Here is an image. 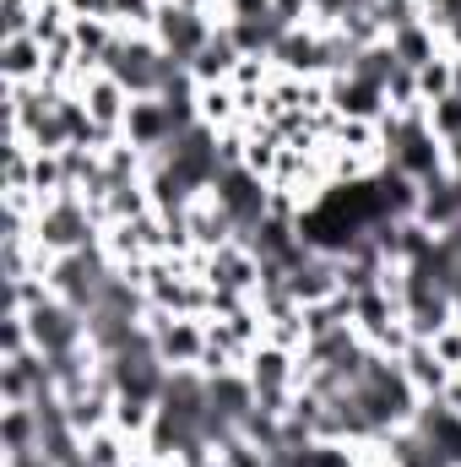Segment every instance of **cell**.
Returning <instances> with one entry per match:
<instances>
[{
	"instance_id": "obj_1",
	"label": "cell",
	"mask_w": 461,
	"mask_h": 467,
	"mask_svg": "<svg viewBox=\"0 0 461 467\" xmlns=\"http://www.w3.org/2000/svg\"><path fill=\"white\" fill-rule=\"evenodd\" d=\"M104 71L115 77L130 99H158V93L169 88V77H174V71H185V66H174V60L158 49V38H152V33H119V44L109 49Z\"/></svg>"
},
{
	"instance_id": "obj_2",
	"label": "cell",
	"mask_w": 461,
	"mask_h": 467,
	"mask_svg": "<svg viewBox=\"0 0 461 467\" xmlns=\"http://www.w3.org/2000/svg\"><path fill=\"white\" fill-rule=\"evenodd\" d=\"M33 239H38L49 255H71V250L98 244V239H104V223H98V213H93V202H87V196L60 191V196H49V202L38 207Z\"/></svg>"
},
{
	"instance_id": "obj_3",
	"label": "cell",
	"mask_w": 461,
	"mask_h": 467,
	"mask_svg": "<svg viewBox=\"0 0 461 467\" xmlns=\"http://www.w3.org/2000/svg\"><path fill=\"white\" fill-rule=\"evenodd\" d=\"M109 277H115V261H109L104 239H98V244H87V250L55 255V261H49V272H44L49 294H55V299H66V305H77L82 316H87V310H93V305L104 299Z\"/></svg>"
},
{
	"instance_id": "obj_4",
	"label": "cell",
	"mask_w": 461,
	"mask_h": 467,
	"mask_svg": "<svg viewBox=\"0 0 461 467\" xmlns=\"http://www.w3.org/2000/svg\"><path fill=\"white\" fill-rule=\"evenodd\" d=\"M141 327H147L152 348H158V358H163L169 369H201V358L212 348L207 316H169V310L152 305V310L141 316Z\"/></svg>"
},
{
	"instance_id": "obj_5",
	"label": "cell",
	"mask_w": 461,
	"mask_h": 467,
	"mask_svg": "<svg viewBox=\"0 0 461 467\" xmlns=\"http://www.w3.org/2000/svg\"><path fill=\"white\" fill-rule=\"evenodd\" d=\"M218 27H223V5H212V11H174V5H163L152 38H158V49H163L174 66H190V60L207 49V38H212Z\"/></svg>"
},
{
	"instance_id": "obj_6",
	"label": "cell",
	"mask_w": 461,
	"mask_h": 467,
	"mask_svg": "<svg viewBox=\"0 0 461 467\" xmlns=\"http://www.w3.org/2000/svg\"><path fill=\"white\" fill-rule=\"evenodd\" d=\"M27 332H33V348L44 353V358H60V353L82 348L87 343V316L77 310V305H66V299H44V305H33L27 310Z\"/></svg>"
},
{
	"instance_id": "obj_7",
	"label": "cell",
	"mask_w": 461,
	"mask_h": 467,
	"mask_svg": "<svg viewBox=\"0 0 461 467\" xmlns=\"http://www.w3.org/2000/svg\"><path fill=\"white\" fill-rule=\"evenodd\" d=\"M201 277H207L212 288H229V294L255 299L261 283H266V266H261V255H255L244 239H233V244H223V250L201 255Z\"/></svg>"
},
{
	"instance_id": "obj_8",
	"label": "cell",
	"mask_w": 461,
	"mask_h": 467,
	"mask_svg": "<svg viewBox=\"0 0 461 467\" xmlns=\"http://www.w3.org/2000/svg\"><path fill=\"white\" fill-rule=\"evenodd\" d=\"M212 196L229 207V218L239 223V239L271 213V185H266L261 174H250V169H223L218 185H212Z\"/></svg>"
},
{
	"instance_id": "obj_9",
	"label": "cell",
	"mask_w": 461,
	"mask_h": 467,
	"mask_svg": "<svg viewBox=\"0 0 461 467\" xmlns=\"http://www.w3.org/2000/svg\"><path fill=\"white\" fill-rule=\"evenodd\" d=\"M77 99H82V109H87V119H93V125L104 130V141L115 147L119 136H125V115H130V104H136V99H130V93L119 88L115 77H109V71L87 77V82L77 88Z\"/></svg>"
},
{
	"instance_id": "obj_10",
	"label": "cell",
	"mask_w": 461,
	"mask_h": 467,
	"mask_svg": "<svg viewBox=\"0 0 461 467\" xmlns=\"http://www.w3.org/2000/svg\"><path fill=\"white\" fill-rule=\"evenodd\" d=\"M174 136H179V125H174V115H169L163 99H136V104H130V115H125V141H130V147H141L147 158H158Z\"/></svg>"
},
{
	"instance_id": "obj_11",
	"label": "cell",
	"mask_w": 461,
	"mask_h": 467,
	"mask_svg": "<svg viewBox=\"0 0 461 467\" xmlns=\"http://www.w3.org/2000/svg\"><path fill=\"white\" fill-rule=\"evenodd\" d=\"M326 93H332V109L343 119H380L385 115V82H374V77H358V71L326 77Z\"/></svg>"
},
{
	"instance_id": "obj_12",
	"label": "cell",
	"mask_w": 461,
	"mask_h": 467,
	"mask_svg": "<svg viewBox=\"0 0 461 467\" xmlns=\"http://www.w3.org/2000/svg\"><path fill=\"white\" fill-rule=\"evenodd\" d=\"M288 294L293 305H326L332 294H343V272H337V255H321L310 250L293 272H288Z\"/></svg>"
},
{
	"instance_id": "obj_13",
	"label": "cell",
	"mask_w": 461,
	"mask_h": 467,
	"mask_svg": "<svg viewBox=\"0 0 461 467\" xmlns=\"http://www.w3.org/2000/svg\"><path fill=\"white\" fill-rule=\"evenodd\" d=\"M271 66L282 77H326L321 71V27H282V38L271 44Z\"/></svg>"
},
{
	"instance_id": "obj_14",
	"label": "cell",
	"mask_w": 461,
	"mask_h": 467,
	"mask_svg": "<svg viewBox=\"0 0 461 467\" xmlns=\"http://www.w3.org/2000/svg\"><path fill=\"white\" fill-rule=\"evenodd\" d=\"M413 430L435 446V457H440L446 467H461V413H451L440 397H424V408H418Z\"/></svg>"
},
{
	"instance_id": "obj_15",
	"label": "cell",
	"mask_w": 461,
	"mask_h": 467,
	"mask_svg": "<svg viewBox=\"0 0 461 467\" xmlns=\"http://www.w3.org/2000/svg\"><path fill=\"white\" fill-rule=\"evenodd\" d=\"M239 60H244V49L233 44L229 22H223V27H218V33L207 38V49H201V55H196V60H190L185 71L196 77V88H212V82H229V77H233V66H239Z\"/></svg>"
},
{
	"instance_id": "obj_16",
	"label": "cell",
	"mask_w": 461,
	"mask_h": 467,
	"mask_svg": "<svg viewBox=\"0 0 461 467\" xmlns=\"http://www.w3.org/2000/svg\"><path fill=\"white\" fill-rule=\"evenodd\" d=\"M0 71H5V82H44V71H49V49H44L33 33H22V38H0Z\"/></svg>"
},
{
	"instance_id": "obj_17",
	"label": "cell",
	"mask_w": 461,
	"mask_h": 467,
	"mask_svg": "<svg viewBox=\"0 0 461 467\" xmlns=\"http://www.w3.org/2000/svg\"><path fill=\"white\" fill-rule=\"evenodd\" d=\"M396 364L407 369V380H413V386H418L424 397H440V391L451 386V369H446V364L435 358V348H429L424 337H413V343H407V353H402Z\"/></svg>"
},
{
	"instance_id": "obj_18",
	"label": "cell",
	"mask_w": 461,
	"mask_h": 467,
	"mask_svg": "<svg viewBox=\"0 0 461 467\" xmlns=\"http://www.w3.org/2000/svg\"><path fill=\"white\" fill-rule=\"evenodd\" d=\"M391 49H396V60H402L407 71H424L429 60H440V55H446V38H440L429 22H413V27L391 33Z\"/></svg>"
},
{
	"instance_id": "obj_19",
	"label": "cell",
	"mask_w": 461,
	"mask_h": 467,
	"mask_svg": "<svg viewBox=\"0 0 461 467\" xmlns=\"http://www.w3.org/2000/svg\"><path fill=\"white\" fill-rule=\"evenodd\" d=\"M38 435H44V424H38L33 402L0 408V451H38Z\"/></svg>"
},
{
	"instance_id": "obj_20",
	"label": "cell",
	"mask_w": 461,
	"mask_h": 467,
	"mask_svg": "<svg viewBox=\"0 0 461 467\" xmlns=\"http://www.w3.org/2000/svg\"><path fill=\"white\" fill-rule=\"evenodd\" d=\"M196 115H201V125H212V130H229V125H244V115H239V93H233L229 82L196 88Z\"/></svg>"
},
{
	"instance_id": "obj_21",
	"label": "cell",
	"mask_w": 461,
	"mask_h": 467,
	"mask_svg": "<svg viewBox=\"0 0 461 467\" xmlns=\"http://www.w3.org/2000/svg\"><path fill=\"white\" fill-rule=\"evenodd\" d=\"M152 419H158V402H136V397H115V424L119 435L130 441V446H141L147 441V430H152Z\"/></svg>"
},
{
	"instance_id": "obj_22",
	"label": "cell",
	"mask_w": 461,
	"mask_h": 467,
	"mask_svg": "<svg viewBox=\"0 0 461 467\" xmlns=\"http://www.w3.org/2000/svg\"><path fill=\"white\" fill-rule=\"evenodd\" d=\"M158 11H163V0H109V22L119 33H152Z\"/></svg>"
},
{
	"instance_id": "obj_23",
	"label": "cell",
	"mask_w": 461,
	"mask_h": 467,
	"mask_svg": "<svg viewBox=\"0 0 461 467\" xmlns=\"http://www.w3.org/2000/svg\"><path fill=\"white\" fill-rule=\"evenodd\" d=\"M413 109H424V99H418V71L396 66V71L385 77V115H413Z\"/></svg>"
},
{
	"instance_id": "obj_24",
	"label": "cell",
	"mask_w": 461,
	"mask_h": 467,
	"mask_svg": "<svg viewBox=\"0 0 461 467\" xmlns=\"http://www.w3.org/2000/svg\"><path fill=\"white\" fill-rule=\"evenodd\" d=\"M271 82H277V66H271V55H244V60L233 66V77H229L233 93H266Z\"/></svg>"
},
{
	"instance_id": "obj_25",
	"label": "cell",
	"mask_w": 461,
	"mask_h": 467,
	"mask_svg": "<svg viewBox=\"0 0 461 467\" xmlns=\"http://www.w3.org/2000/svg\"><path fill=\"white\" fill-rule=\"evenodd\" d=\"M418 99H424V109H429V104H440V99H451V49L418 71Z\"/></svg>"
},
{
	"instance_id": "obj_26",
	"label": "cell",
	"mask_w": 461,
	"mask_h": 467,
	"mask_svg": "<svg viewBox=\"0 0 461 467\" xmlns=\"http://www.w3.org/2000/svg\"><path fill=\"white\" fill-rule=\"evenodd\" d=\"M374 16H380V27L391 38V33H402L413 22H424V0H374Z\"/></svg>"
},
{
	"instance_id": "obj_27",
	"label": "cell",
	"mask_w": 461,
	"mask_h": 467,
	"mask_svg": "<svg viewBox=\"0 0 461 467\" xmlns=\"http://www.w3.org/2000/svg\"><path fill=\"white\" fill-rule=\"evenodd\" d=\"M33 16H38V0H5V5H0V38L33 33Z\"/></svg>"
},
{
	"instance_id": "obj_28",
	"label": "cell",
	"mask_w": 461,
	"mask_h": 467,
	"mask_svg": "<svg viewBox=\"0 0 461 467\" xmlns=\"http://www.w3.org/2000/svg\"><path fill=\"white\" fill-rule=\"evenodd\" d=\"M424 115H429V130H435L440 141H456V136H461V99H456V93H451V99H440V104H429Z\"/></svg>"
},
{
	"instance_id": "obj_29",
	"label": "cell",
	"mask_w": 461,
	"mask_h": 467,
	"mask_svg": "<svg viewBox=\"0 0 461 467\" xmlns=\"http://www.w3.org/2000/svg\"><path fill=\"white\" fill-rule=\"evenodd\" d=\"M33 348V332H27V316L22 310H5V321H0V358H11V353Z\"/></svg>"
},
{
	"instance_id": "obj_30",
	"label": "cell",
	"mask_w": 461,
	"mask_h": 467,
	"mask_svg": "<svg viewBox=\"0 0 461 467\" xmlns=\"http://www.w3.org/2000/svg\"><path fill=\"white\" fill-rule=\"evenodd\" d=\"M429 348H435V358H440V364H446V369L456 375V369H461V321L440 327V332L429 337Z\"/></svg>"
},
{
	"instance_id": "obj_31",
	"label": "cell",
	"mask_w": 461,
	"mask_h": 467,
	"mask_svg": "<svg viewBox=\"0 0 461 467\" xmlns=\"http://www.w3.org/2000/svg\"><path fill=\"white\" fill-rule=\"evenodd\" d=\"M71 16H109V0H66Z\"/></svg>"
},
{
	"instance_id": "obj_32",
	"label": "cell",
	"mask_w": 461,
	"mask_h": 467,
	"mask_svg": "<svg viewBox=\"0 0 461 467\" xmlns=\"http://www.w3.org/2000/svg\"><path fill=\"white\" fill-rule=\"evenodd\" d=\"M440 402H446V408H451V413H461V375H451V386H446V391H440Z\"/></svg>"
},
{
	"instance_id": "obj_33",
	"label": "cell",
	"mask_w": 461,
	"mask_h": 467,
	"mask_svg": "<svg viewBox=\"0 0 461 467\" xmlns=\"http://www.w3.org/2000/svg\"><path fill=\"white\" fill-rule=\"evenodd\" d=\"M446 169L461 180V136H456V141H446Z\"/></svg>"
},
{
	"instance_id": "obj_34",
	"label": "cell",
	"mask_w": 461,
	"mask_h": 467,
	"mask_svg": "<svg viewBox=\"0 0 461 467\" xmlns=\"http://www.w3.org/2000/svg\"><path fill=\"white\" fill-rule=\"evenodd\" d=\"M440 38H446V49H451V55H461V16L446 27V33H440Z\"/></svg>"
},
{
	"instance_id": "obj_35",
	"label": "cell",
	"mask_w": 461,
	"mask_h": 467,
	"mask_svg": "<svg viewBox=\"0 0 461 467\" xmlns=\"http://www.w3.org/2000/svg\"><path fill=\"white\" fill-rule=\"evenodd\" d=\"M163 5H174V11H212V0H163Z\"/></svg>"
},
{
	"instance_id": "obj_36",
	"label": "cell",
	"mask_w": 461,
	"mask_h": 467,
	"mask_svg": "<svg viewBox=\"0 0 461 467\" xmlns=\"http://www.w3.org/2000/svg\"><path fill=\"white\" fill-rule=\"evenodd\" d=\"M451 93L461 99V55H451Z\"/></svg>"
},
{
	"instance_id": "obj_37",
	"label": "cell",
	"mask_w": 461,
	"mask_h": 467,
	"mask_svg": "<svg viewBox=\"0 0 461 467\" xmlns=\"http://www.w3.org/2000/svg\"><path fill=\"white\" fill-rule=\"evenodd\" d=\"M451 305H456V321H461V283H456V294H451Z\"/></svg>"
},
{
	"instance_id": "obj_38",
	"label": "cell",
	"mask_w": 461,
	"mask_h": 467,
	"mask_svg": "<svg viewBox=\"0 0 461 467\" xmlns=\"http://www.w3.org/2000/svg\"><path fill=\"white\" fill-rule=\"evenodd\" d=\"M456 375H461V369H456Z\"/></svg>"
}]
</instances>
